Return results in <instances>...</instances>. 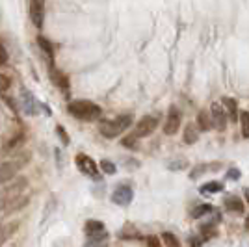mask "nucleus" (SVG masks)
Wrapping results in <instances>:
<instances>
[{
  "mask_svg": "<svg viewBox=\"0 0 249 247\" xmlns=\"http://www.w3.org/2000/svg\"><path fill=\"white\" fill-rule=\"evenodd\" d=\"M132 123H134V115L132 113H121V115L112 117V119H103L99 123V132L106 140H114V138L123 134L126 128H130Z\"/></svg>",
  "mask_w": 249,
  "mask_h": 247,
  "instance_id": "nucleus-1",
  "label": "nucleus"
},
{
  "mask_svg": "<svg viewBox=\"0 0 249 247\" xmlns=\"http://www.w3.org/2000/svg\"><path fill=\"white\" fill-rule=\"evenodd\" d=\"M67 112L71 117L78 119V121H86V123H91L101 119L103 115V108L99 104L91 103V101H71L67 104Z\"/></svg>",
  "mask_w": 249,
  "mask_h": 247,
  "instance_id": "nucleus-2",
  "label": "nucleus"
},
{
  "mask_svg": "<svg viewBox=\"0 0 249 247\" xmlns=\"http://www.w3.org/2000/svg\"><path fill=\"white\" fill-rule=\"evenodd\" d=\"M158 123H160V115H156V113L143 115V117L138 121V124H136L134 134L138 136V138H147V136H151L156 128H158Z\"/></svg>",
  "mask_w": 249,
  "mask_h": 247,
  "instance_id": "nucleus-3",
  "label": "nucleus"
},
{
  "mask_svg": "<svg viewBox=\"0 0 249 247\" xmlns=\"http://www.w3.org/2000/svg\"><path fill=\"white\" fill-rule=\"evenodd\" d=\"M74 164L80 169V173H84L86 176H91V178H99V165L95 164V160L91 156L78 153L74 156Z\"/></svg>",
  "mask_w": 249,
  "mask_h": 247,
  "instance_id": "nucleus-4",
  "label": "nucleus"
},
{
  "mask_svg": "<svg viewBox=\"0 0 249 247\" xmlns=\"http://www.w3.org/2000/svg\"><path fill=\"white\" fill-rule=\"evenodd\" d=\"M132 199H134V190L128 184L115 186V190L112 192V203L117 206H128Z\"/></svg>",
  "mask_w": 249,
  "mask_h": 247,
  "instance_id": "nucleus-5",
  "label": "nucleus"
},
{
  "mask_svg": "<svg viewBox=\"0 0 249 247\" xmlns=\"http://www.w3.org/2000/svg\"><path fill=\"white\" fill-rule=\"evenodd\" d=\"M28 15H30L32 24L41 30L43 22H45V2H43V0H30Z\"/></svg>",
  "mask_w": 249,
  "mask_h": 247,
  "instance_id": "nucleus-6",
  "label": "nucleus"
},
{
  "mask_svg": "<svg viewBox=\"0 0 249 247\" xmlns=\"http://www.w3.org/2000/svg\"><path fill=\"white\" fill-rule=\"evenodd\" d=\"M180 123H182V115H180V112L177 110L175 106H171V108H169V113H167L166 124H164V134H167V136L177 134L178 128H180Z\"/></svg>",
  "mask_w": 249,
  "mask_h": 247,
  "instance_id": "nucleus-7",
  "label": "nucleus"
},
{
  "mask_svg": "<svg viewBox=\"0 0 249 247\" xmlns=\"http://www.w3.org/2000/svg\"><path fill=\"white\" fill-rule=\"evenodd\" d=\"M21 110L26 115H37L39 110H37V101H36V97L32 95V91H28L26 88H21Z\"/></svg>",
  "mask_w": 249,
  "mask_h": 247,
  "instance_id": "nucleus-8",
  "label": "nucleus"
},
{
  "mask_svg": "<svg viewBox=\"0 0 249 247\" xmlns=\"http://www.w3.org/2000/svg\"><path fill=\"white\" fill-rule=\"evenodd\" d=\"M24 164H26V160H22V162L21 160H11V162H6V164L0 165V184L11 180Z\"/></svg>",
  "mask_w": 249,
  "mask_h": 247,
  "instance_id": "nucleus-9",
  "label": "nucleus"
},
{
  "mask_svg": "<svg viewBox=\"0 0 249 247\" xmlns=\"http://www.w3.org/2000/svg\"><path fill=\"white\" fill-rule=\"evenodd\" d=\"M49 78H51V82L54 84L56 88H60L63 91H67L69 86H71V84H69V76L63 71H60L52 62H51V67H49Z\"/></svg>",
  "mask_w": 249,
  "mask_h": 247,
  "instance_id": "nucleus-10",
  "label": "nucleus"
},
{
  "mask_svg": "<svg viewBox=\"0 0 249 247\" xmlns=\"http://www.w3.org/2000/svg\"><path fill=\"white\" fill-rule=\"evenodd\" d=\"M210 115H212V123H214V128H218L219 132H223L227 128V113L223 110V106L218 103L212 104L210 108Z\"/></svg>",
  "mask_w": 249,
  "mask_h": 247,
  "instance_id": "nucleus-11",
  "label": "nucleus"
},
{
  "mask_svg": "<svg viewBox=\"0 0 249 247\" xmlns=\"http://www.w3.org/2000/svg\"><path fill=\"white\" fill-rule=\"evenodd\" d=\"M221 167H223V164H221V162L199 164V165H196V167L192 169V173H190V178H192V180H197V178H201L203 175H208V173H218Z\"/></svg>",
  "mask_w": 249,
  "mask_h": 247,
  "instance_id": "nucleus-12",
  "label": "nucleus"
},
{
  "mask_svg": "<svg viewBox=\"0 0 249 247\" xmlns=\"http://www.w3.org/2000/svg\"><path fill=\"white\" fill-rule=\"evenodd\" d=\"M223 205H225V208H227L229 212H232V214H244V210H246V205L242 203V199H240L238 195H225Z\"/></svg>",
  "mask_w": 249,
  "mask_h": 247,
  "instance_id": "nucleus-13",
  "label": "nucleus"
},
{
  "mask_svg": "<svg viewBox=\"0 0 249 247\" xmlns=\"http://www.w3.org/2000/svg\"><path fill=\"white\" fill-rule=\"evenodd\" d=\"M184 143L188 145H194L199 140V128L194 123H188L186 128H184V136H182Z\"/></svg>",
  "mask_w": 249,
  "mask_h": 247,
  "instance_id": "nucleus-14",
  "label": "nucleus"
},
{
  "mask_svg": "<svg viewBox=\"0 0 249 247\" xmlns=\"http://www.w3.org/2000/svg\"><path fill=\"white\" fill-rule=\"evenodd\" d=\"M197 126L199 130H205V132H208V130H212L214 128V123H212V115L208 112H199L197 113Z\"/></svg>",
  "mask_w": 249,
  "mask_h": 247,
  "instance_id": "nucleus-15",
  "label": "nucleus"
},
{
  "mask_svg": "<svg viewBox=\"0 0 249 247\" xmlns=\"http://www.w3.org/2000/svg\"><path fill=\"white\" fill-rule=\"evenodd\" d=\"M37 45H39V49L45 52V56H47L51 62H54V47H52L51 39H47L45 35H37Z\"/></svg>",
  "mask_w": 249,
  "mask_h": 247,
  "instance_id": "nucleus-16",
  "label": "nucleus"
},
{
  "mask_svg": "<svg viewBox=\"0 0 249 247\" xmlns=\"http://www.w3.org/2000/svg\"><path fill=\"white\" fill-rule=\"evenodd\" d=\"M119 238L121 240H142V234L138 232V229L134 225H124L121 230H119Z\"/></svg>",
  "mask_w": 249,
  "mask_h": 247,
  "instance_id": "nucleus-17",
  "label": "nucleus"
},
{
  "mask_svg": "<svg viewBox=\"0 0 249 247\" xmlns=\"http://www.w3.org/2000/svg\"><path fill=\"white\" fill-rule=\"evenodd\" d=\"M104 229L106 227H104L103 221H99V219H88L86 225H84V232H86V236H89V234H95V232L104 230Z\"/></svg>",
  "mask_w": 249,
  "mask_h": 247,
  "instance_id": "nucleus-18",
  "label": "nucleus"
},
{
  "mask_svg": "<svg viewBox=\"0 0 249 247\" xmlns=\"http://www.w3.org/2000/svg\"><path fill=\"white\" fill-rule=\"evenodd\" d=\"M223 104L227 106L229 110V117L232 119V121H236L238 119V104H236V101L234 99H231V97H223Z\"/></svg>",
  "mask_w": 249,
  "mask_h": 247,
  "instance_id": "nucleus-19",
  "label": "nucleus"
},
{
  "mask_svg": "<svg viewBox=\"0 0 249 247\" xmlns=\"http://www.w3.org/2000/svg\"><path fill=\"white\" fill-rule=\"evenodd\" d=\"M223 182H218V180H212V182H207V184L201 186V194H219L223 192Z\"/></svg>",
  "mask_w": 249,
  "mask_h": 247,
  "instance_id": "nucleus-20",
  "label": "nucleus"
},
{
  "mask_svg": "<svg viewBox=\"0 0 249 247\" xmlns=\"http://www.w3.org/2000/svg\"><path fill=\"white\" fill-rule=\"evenodd\" d=\"M108 240V232H106V229L104 230H99V232H95V234H89L88 240H86V246H97V244H103Z\"/></svg>",
  "mask_w": 249,
  "mask_h": 247,
  "instance_id": "nucleus-21",
  "label": "nucleus"
},
{
  "mask_svg": "<svg viewBox=\"0 0 249 247\" xmlns=\"http://www.w3.org/2000/svg\"><path fill=\"white\" fill-rule=\"evenodd\" d=\"M210 212H214V208L210 205H199L192 210V217H194V219H199V217H205L207 214H210Z\"/></svg>",
  "mask_w": 249,
  "mask_h": 247,
  "instance_id": "nucleus-22",
  "label": "nucleus"
},
{
  "mask_svg": "<svg viewBox=\"0 0 249 247\" xmlns=\"http://www.w3.org/2000/svg\"><path fill=\"white\" fill-rule=\"evenodd\" d=\"M188 167V160L184 158H175V160H171L169 164H167V169L169 171H182V169H186Z\"/></svg>",
  "mask_w": 249,
  "mask_h": 247,
  "instance_id": "nucleus-23",
  "label": "nucleus"
},
{
  "mask_svg": "<svg viewBox=\"0 0 249 247\" xmlns=\"http://www.w3.org/2000/svg\"><path fill=\"white\" fill-rule=\"evenodd\" d=\"M240 123H242V136L249 138V112H240Z\"/></svg>",
  "mask_w": 249,
  "mask_h": 247,
  "instance_id": "nucleus-24",
  "label": "nucleus"
},
{
  "mask_svg": "<svg viewBox=\"0 0 249 247\" xmlns=\"http://www.w3.org/2000/svg\"><path fill=\"white\" fill-rule=\"evenodd\" d=\"M56 134H58V138H60V141H62L65 147L67 145H71V136L67 134V130L63 128L62 124H56Z\"/></svg>",
  "mask_w": 249,
  "mask_h": 247,
  "instance_id": "nucleus-25",
  "label": "nucleus"
},
{
  "mask_svg": "<svg viewBox=\"0 0 249 247\" xmlns=\"http://www.w3.org/2000/svg\"><path fill=\"white\" fill-rule=\"evenodd\" d=\"M136 141H138V136L132 132V134H128V136H124L123 140H121V145L123 147H126V149H138V145H136Z\"/></svg>",
  "mask_w": 249,
  "mask_h": 247,
  "instance_id": "nucleus-26",
  "label": "nucleus"
},
{
  "mask_svg": "<svg viewBox=\"0 0 249 247\" xmlns=\"http://www.w3.org/2000/svg\"><path fill=\"white\" fill-rule=\"evenodd\" d=\"M162 242L169 247H178L180 246V242H178V238L175 234H171V232H162Z\"/></svg>",
  "mask_w": 249,
  "mask_h": 247,
  "instance_id": "nucleus-27",
  "label": "nucleus"
},
{
  "mask_svg": "<svg viewBox=\"0 0 249 247\" xmlns=\"http://www.w3.org/2000/svg\"><path fill=\"white\" fill-rule=\"evenodd\" d=\"M101 169H103V173H106V175H115L117 173V165L114 162H110V160H103L101 162Z\"/></svg>",
  "mask_w": 249,
  "mask_h": 247,
  "instance_id": "nucleus-28",
  "label": "nucleus"
},
{
  "mask_svg": "<svg viewBox=\"0 0 249 247\" xmlns=\"http://www.w3.org/2000/svg\"><path fill=\"white\" fill-rule=\"evenodd\" d=\"M240 176H242V173H240L238 167H231V169L227 171V178H229V180H238Z\"/></svg>",
  "mask_w": 249,
  "mask_h": 247,
  "instance_id": "nucleus-29",
  "label": "nucleus"
},
{
  "mask_svg": "<svg viewBox=\"0 0 249 247\" xmlns=\"http://www.w3.org/2000/svg\"><path fill=\"white\" fill-rule=\"evenodd\" d=\"M145 244H147V246H151V247H158V246H160V240H158L156 236H147Z\"/></svg>",
  "mask_w": 249,
  "mask_h": 247,
  "instance_id": "nucleus-30",
  "label": "nucleus"
},
{
  "mask_svg": "<svg viewBox=\"0 0 249 247\" xmlns=\"http://www.w3.org/2000/svg\"><path fill=\"white\" fill-rule=\"evenodd\" d=\"M6 62H8V52H6V49L0 45V67H2Z\"/></svg>",
  "mask_w": 249,
  "mask_h": 247,
  "instance_id": "nucleus-31",
  "label": "nucleus"
},
{
  "mask_svg": "<svg viewBox=\"0 0 249 247\" xmlns=\"http://www.w3.org/2000/svg\"><path fill=\"white\" fill-rule=\"evenodd\" d=\"M54 153H56V156H58V158H56V160H58V167L62 169V151H60V149H56Z\"/></svg>",
  "mask_w": 249,
  "mask_h": 247,
  "instance_id": "nucleus-32",
  "label": "nucleus"
},
{
  "mask_svg": "<svg viewBox=\"0 0 249 247\" xmlns=\"http://www.w3.org/2000/svg\"><path fill=\"white\" fill-rule=\"evenodd\" d=\"M246 199H248V205H249V188H246Z\"/></svg>",
  "mask_w": 249,
  "mask_h": 247,
  "instance_id": "nucleus-33",
  "label": "nucleus"
},
{
  "mask_svg": "<svg viewBox=\"0 0 249 247\" xmlns=\"http://www.w3.org/2000/svg\"><path fill=\"white\" fill-rule=\"evenodd\" d=\"M246 229H248V232H249V216L246 217Z\"/></svg>",
  "mask_w": 249,
  "mask_h": 247,
  "instance_id": "nucleus-34",
  "label": "nucleus"
}]
</instances>
